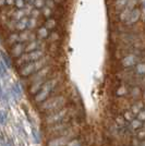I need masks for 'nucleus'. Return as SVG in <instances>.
I'll list each match as a JSON object with an SVG mask.
<instances>
[{
  "label": "nucleus",
  "mask_w": 145,
  "mask_h": 146,
  "mask_svg": "<svg viewBox=\"0 0 145 146\" xmlns=\"http://www.w3.org/2000/svg\"><path fill=\"white\" fill-rule=\"evenodd\" d=\"M3 42L10 47H12L13 45H15V44L20 43V32H11V33H9L3 38Z\"/></svg>",
  "instance_id": "nucleus-11"
},
{
  "label": "nucleus",
  "mask_w": 145,
  "mask_h": 146,
  "mask_svg": "<svg viewBox=\"0 0 145 146\" xmlns=\"http://www.w3.org/2000/svg\"><path fill=\"white\" fill-rule=\"evenodd\" d=\"M128 97L130 98V100L134 103L141 99V97H143V93H142V88L140 86H131L130 88V93L128 95Z\"/></svg>",
  "instance_id": "nucleus-10"
},
{
  "label": "nucleus",
  "mask_w": 145,
  "mask_h": 146,
  "mask_svg": "<svg viewBox=\"0 0 145 146\" xmlns=\"http://www.w3.org/2000/svg\"><path fill=\"white\" fill-rule=\"evenodd\" d=\"M37 19L36 18H31L29 17V26H27V30L34 31L37 30Z\"/></svg>",
  "instance_id": "nucleus-26"
},
{
  "label": "nucleus",
  "mask_w": 145,
  "mask_h": 146,
  "mask_svg": "<svg viewBox=\"0 0 145 146\" xmlns=\"http://www.w3.org/2000/svg\"><path fill=\"white\" fill-rule=\"evenodd\" d=\"M61 79H62L61 72H58L57 74H55V75H51V76L46 81V83L43 85L42 90L34 96V102L36 104H38V105H41V104L44 103L45 100H47V99L50 97L53 91L56 88V86L59 85L61 82H62ZM38 105H37V106H38Z\"/></svg>",
  "instance_id": "nucleus-1"
},
{
  "label": "nucleus",
  "mask_w": 145,
  "mask_h": 146,
  "mask_svg": "<svg viewBox=\"0 0 145 146\" xmlns=\"http://www.w3.org/2000/svg\"><path fill=\"white\" fill-rule=\"evenodd\" d=\"M59 39H60V34H59V32H57V31H55L53 32L48 37V40L49 44L51 43H57V42H59Z\"/></svg>",
  "instance_id": "nucleus-24"
},
{
  "label": "nucleus",
  "mask_w": 145,
  "mask_h": 146,
  "mask_svg": "<svg viewBox=\"0 0 145 146\" xmlns=\"http://www.w3.org/2000/svg\"><path fill=\"white\" fill-rule=\"evenodd\" d=\"M68 97L65 94H61L58 96H51L49 97L47 100H45L44 103H42L41 105H38V109L41 112H53L56 110H59L63 107L68 106Z\"/></svg>",
  "instance_id": "nucleus-2"
},
{
  "label": "nucleus",
  "mask_w": 145,
  "mask_h": 146,
  "mask_svg": "<svg viewBox=\"0 0 145 146\" xmlns=\"http://www.w3.org/2000/svg\"><path fill=\"white\" fill-rule=\"evenodd\" d=\"M46 1L47 0H35V2H34V8H36V9H39V10H42L44 7L46 6Z\"/></svg>",
  "instance_id": "nucleus-29"
},
{
  "label": "nucleus",
  "mask_w": 145,
  "mask_h": 146,
  "mask_svg": "<svg viewBox=\"0 0 145 146\" xmlns=\"http://www.w3.org/2000/svg\"><path fill=\"white\" fill-rule=\"evenodd\" d=\"M14 3H15V0H6V6L14 7Z\"/></svg>",
  "instance_id": "nucleus-33"
},
{
  "label": "nucleus",
  "mask_w": 145,
  "mask_h": 146,
  "mask_svg": "<svg viewBox=\"0 0 145 146\" xmlns=\"http://www.w3.org/2000/svg\"><path fill=\"white\" fill-rule=\"evenodd\" d=\"M27 26H29V17L22 19V20H19L17 22L15 31L17 32H23V31L27 30Z\"/></svg>",
  "instance_id": "nucleus-18"
},
{
  "label": "nucleus",
  "mask_w": 145,
  "mask_h": 146,
  "mask_svg": "<svg viewBox=\"0 0 145 146\" xmlns=\"http://www.w3.org/2000/svg\"><path fill=\"white\" fill-rule=\"evenodd\" d=\"M42 15V10H39V9H36V8H34L33 10H32V12H31V18H36L38 19L39 17Z\"/></svg>",
  "instance_id": "nucleus-30"
},
{
  "label": "nucleus",
  "mask_w": 145,
  "mask_h": 146,
  "mask_svg": "<svg viewBox=\"0 0 145 146\" xmlns=\"http://www.w3.org/2000/svg\"><path fill=\"white\" fill-rule=\"evenodd\" d=\"M26 6H27V1H25V0H15L14 7L17 9H24Z\"/></svg>",
  "instance_id": "nucleus-28"
},
{
  "label": "nucleus",
  "mask_w": 145,
  "mask_h": 146,
  "mask_svg": "<svg viewBox=\"0 0 145 146\" xmlns=\"http://www.w3.org/2000/svg\"><path fill=\"white\" fill-rule=\"evenodd\" d=\"M130 88H131V86L128 85L126 82H122L120 85L117 87L115 92L116 97H128V95L130 93Z\"/></svg>",
  "instance_id": "nucleus-12"
},
{
  "label": "nucleus",
  "mask_w": 145,
  "mask_h": 146,
  "mask_svg": "<svg viewBox=\"0 0 145 146\" xmlns=\"http://www.w3.org/2000/svg\"><path fill=\"white\" fill-rule=\"evenodd\" d=\"M44 57H45V51L44 50H36V51H32V52H25L24 55H22L21 57H19L18 59H15L14 64L18 68H20L26 64V63L41 60Z\"/></svg>",
  "instance_id": "nucleus-4"
},
{
  "label": "nucleus",
  "mask_w": 145,
  "mask_h": 146,
  "mask_svg": "<svg viewBox=\"0 0 145 146\" xmlns=\"http://www.w3.org/2000/svg\"><path fill=\"white\" fill-rule=\"evenodd\" d=\"M48 52H49V55L53 56V57H56V56L59 55V52H60V45H59V42L48 44Z\"/></svg>",
  "instance_id": "nucleus-17"
},
{
  "label": "nucleus",
  "mask_w": 145,
  "mask_h": 146,
  "mask_svg": "<svg viewBox=\"0 0 145 146\" xmlns=\"http://www.w3.org/2000/svg\"><path fill=\"white\" fill-rule=\"evenodd\" d=\"M143 99L145 100V88H144V91H143Z\"/></svg>",
  "instance_id": "nucleus-37"
},
{
  "label": "nucleus",
  "mask_w": 145,
  "mask_h": 146,
  "mask_svg": "<svg viewBox=\"0 0 145 146\" xmlns=\"http://www.w3.org/2000/svg\"><path fill=\"white\" fill-rule=\"evenodd\" d=\"M25 48H26V43H18L10 47V55L14 59H18L19 57L25 54Z\"/></svg>",
  "instance_id": "nucleus-7"
},
{
  "label": "nucleus",
  "mask_w": 145,
  "mask_h": 146,
  "mask_svg": "<svg viewBox=\"0 0 145 146\" xmlns=\"http://www.w3.org/2000/svg\"><path fill=\"white\" fill-rule=\"evenodd\" d=\"M46 7H48L50 9L55 10V9L57 8V5H56V2H55L54 0H47V1H46Z\"/></svg>",
  "instance_id": "nucleus-31"
},
{
  "label": "nucleus",
  "mask_w": 145,
  "mask_h": 146,
  "mask_svg": "<svg viewBox=\"0 0 145 146\" xmlns=\"http://www.w3.org/2000/svg\"><path fill=\"white\" fill-rule=\"evenodd\" d=\"M50 59L51 57L50 56H45L43 59L41 60L34 61V62H30V63H26L24 66L19 68V74L21 78H29L31 75L35 74L36 72H38L39 70H42L43 68L47 67L48 64H50Z\"/></svg>",
  "instance_id": "nucleus-3"
},
{
  "label": "nucleus",
  "mask_w": 145,
  "mask_h": 146,
  "mask_svg": "<svg viewBox=\"0 0 145 146\" xmlns=\"http://www.w3.org/2000/svg\"><path fill=\"white\" fill-rule=\"evenodd\" d=\"M11 58H12L11 55H10V54H7V51H5V50L1 51V60L6 63V66L9 68V69H11L13 64V61Z\"/></svg>",
  "instance_id": "nucleus-19"
},
{
  "label": "nucleus",
  "mask_w": 145,
  "mask_h": 146,
  "mask_svg": "<svg viewBox=\"0 0 145 146\" xmlns=\"http://www.w3.org/2000/svg\"><path fill=\"white\" fill-rule=\"evenodd\" d=\"M141 17H142V11H141V8L136 7L135 9H133L130 15H129V19L127 20L126 24L127 25H133L135 23H138L140 20H141Z\"/></svg>",
  "instance_id": "nucleus-8"
},
{
  "label": "nucleus",
  "mask_w": 145,
  "mask_h": 146,
  "mask_svg": "<svg viewBox=\"0 0 145 146\" xmlns=\"http://www.w3.org/2000/svg\"><path fill=\"white\" fill-rule=\"evenodd\" d=\"M140 0H129L128 1V5H127V9H130V10H133V9H135L138 5H139Z\"/></svg>",
  "instance_id": "nucleus-27"
},
{
  "label": "nucleus",
  "mask_w": 145,
  "mask_h": 146,
  "mask_svg": "<svg viewBox=\"0 0 145 146\" xmlns=\"http://www.w3.org/2000/svg\"><path fill=\"white\" fill-rule=\"evenodd\" d=\"M130 109H131V111H132L135 116H138V115H139L142 110L145 109L144 102H142V100L134 102V103H132V105H131V108H130Z\"/></svg>",
  "instance_id": "nucleus-15"
},
{
  "label": "nucleus",
  "mask_w": 145,
  "mask_h": 146,
  "mask_svg": "<svg viewBox=\"0 0 145 146\" xmlns=\"http://www.w3.org/2000/svg\"><path fill=\"white\" fill-rule=\"evenodd\" d=\"M35 33H36V35H37V39H41V40H46V39H48L49 35H50L49 30L46 26H44V25H41L36 30Z\"/></svg>",
  "instance_id": "nucleus-13"
},
{
  "label": "nucleus",
  "mask_w": 145,
  "mask_h": 146,
  "mask_svg": "<svg viewBox=\"0 0 145 146\" xmlns=\"http://www.w3.org/2000/svg\"><path fill=\"white\" fill-rule=\"evenodd\" d=\"M0 6L1 7L6 6V0H0Z\"/></svg>",
  "instance_id": "nucleus-36"
},
{
  "label": "nucleus",
  "mask_w": 145,
  "mask_h": 146,
  "mask_svg": "<svg viewBox=\"0 0 145 146\" xmlns=\"http://www.w3.org/2000/svg\"><path fill=\"white\" fill-rule=\"evenodd\" d=\"M10 93H11V96H12L14 99H17L19 100L20 98L22 97V94H23V92H22V87H21V84L20 83H14L11 87V90H10Z\"/></svg>",
  "instance_id": "nucleus-14"
},
{
  "label": "nucleus",
  "mask_w": 145,
  "mask_h": 146,
  "mask_svg": "<svg viewBox=\"0 0 145 146\" xmlns=\"http://www.w3.org/2000/svg\"><path fill=\"white\" fill-rule=\"evenodd\" d=\"M134 73H135V75L144 76L145 75V62H139V63L134 67Z\"/></svg>",
  "instance_id": "nucleus-22"
},
{
  "label": "nucleus",
  "mask_w": 145,
  "mask_h": 146,
  "mask_svg": "<svg viewBox=\"0 0 145 146\" xmlns=\"http://www.w3.org/2000/svg\"><path fill=\"white\" fill-rule=\"evenodd\" d=\"M53 64H48L47 67L43 68L42 70H39L38 72H36L35 74H33V75H31L30 79H29V83L32 84V83H34V82H36V81H39V80L42 79H45V78H47L49 76L50 74H51V69H53Z\"/></svg>",
  "instance_id": "nucleus-6"
},
{
  "label": "nucleus",
  "mask_w": 145,
  "mask_h": 146,
  "mask_svg": "<svg viewBox=\"0 0 145 146\" xmlns=\"http://www.w3.org/2000/svg\"><path fill=\"white\" fill-rule=\"evenodd\" d=\"M25 1H27V0H25Z\"/></svg>",
  "instance_id": "nucleus-39"
},
{
  "label": "nucleus",
  "mask_w": 145,
  "mask_h": 146,
  "mask_svg": "<svg viewBox=\"0 0 145 146\" xmlns=\"http://www.w3.org/2000/svg\"><path fill=\"white\" fill-rule=\"evenodd\" d=\"M144 8H145V2H144Z\"/></svg>",
  "instance_id": "nucleus-38"
},
{
  "label": "nucleus",
  "mask_w": 145,
  "mask_h": 146,
  "mask_svg": "<svg viewBox=\"0 0 145 146\" xmlns=\"http://www.w3.org/2000/svg\"><path fill=\"white\" fill-rule=\"evenodd\" d=\"M42 15L45 19L53 18V15H54V10H53V9H50V8H48V7L45 6L42 9Z\"/></svg>",
  "instance_id": "nucleus-23"
},
{
  "label": "nucleus",
  "mask_w": 145,
  "mask_h": 146,
  "mask_svg": "<svg viewBox=\"0 0 145 146\" xmlns=\"http://www.w3.org/2000/svg\"><path fill=\"white\" fill-rule=\"evenodd\" d=\"M128 1L129 0H115L114 1V10H115V12L119 14L127 7Z\"/></svg>",
  "instance_id": "nucleus-16"
},
{
  "label": "nucleus",
  "mask_w": 145,
  "mask_h": 146,
  "mask_svg": "<svg viewBox=\"0 0 145 146\" xmlns=\"http://www.w3.org/2000/svg\"><path fill=\"white\" fill-rule=\"evenodd\" d=\"M44 26H46L49 31H54L56 30L57 25H58V22L55 18H49V19H45V22H44Z\"/></svg>",
  "instance_id": "nucleus-20"
},
{
  "label": "nucleus",
  "mask_w": 145,
  "mask_h": 146,
  "mask_svg": "<svg viewBox=\"0 0 145 146\" xmlns=\"http://www.w3.org/2000/svg\"><path fill=\"white\" fill-rule=\"evenodd\" d=\"M143 123H144L143 121H141L138 118H135L133 121L130 122V125H129V127H130V129H131L132 131L138 132L139 130H141V129L143 128Z\"/></svg>",
  "instance_id": "nucleus-21"
},
{
  "label": "nucleus",
  "mask_w": 145,
  "mask_h": 146,
  "mask_svg": "<svg viewBox=\"0 0 145 146\" xmlns=\"http://www.w3.org/2000/svg\"><path fill=\"white\" fill-rule=\"evenodd\" d=\"M123 117H124V119H126V121H127V122L133 121V120L136 118V116H135L132 111H131V109L126 110V111L123 112Z\"/></svg>",
  "instance_id": "nucleus-25"
},
{
  "label": "nucleus",
  "mask_w": 145,
  "mask_h": 146,
  "mask_svg": "<svg viewBox=\"0 0 145 146\" xmlns=\"http://www.w3.org/2000/svg\"><path fill=\"white\" fill-rule=\"evenodd\" d=\"M45 47V43L41 39H35L33 42L26 43V48L25 52H32V51H36V50H43Z\"/></svg>",
  "instance_id": "nucleus-9"
},
{
  "label": "nucleus",
  "mask_w": 145,
  "mask_h": 146,
  "mask_svg": "<svg viewBox=\"0 0 145 146\" xmlns=\"http://www.w3.org/2000/svg\"><path fill=\"white\" fill-rule=\"evenodd\" d=\"M5 120H6V113L2 111V112H1V122L5 123Z\"/></svg>",
  "instance_id": "nucleus-34"
},
{
  "label": "nucleus",
  "mask_w": 145,
  "mask_h": 146,
  "mask_svg": "<svg viewBox=\"0 0 145 146\" xmlns=\"http://www.w3.org/2000/svg\"><path fill=\"white\" fill-rule=\"evenodd\" d=\"M136 118L139 119V120H141V121H143L145 122V109H143L141 112H140L139 115L136 116Z\"/></svg>",
  "instance_id": "nucleus-32"
},
{
  "label": "nucleus",
  "mask_w": 145,
  "mask_h": 146,
  "mask_svg": "<svg viewBox=\"0 0 145 146\" xmlns=\"http://www.w3.org/2000/svg\"><path fill=\"white\" fill-rule=\"evenodd\" d=\"M54 1L56 2V5H57V6H59V5H61V3L63 2V0H54Z\"/></svg>",
  "instance_id": "nucleus-35"
},
{
  "label": "nucleus",
  "mask_w": 145,
  "mask_h": 146,
  "mask_svg": "<svg viewBox=\"0 0 145 146\" xmlns=\"http://www.w3.org/2000/svg\"><path fill=\"white\" fill-rule=\"evenodd\" d=\"M139 62H141L138 56L135 54H130V55L123 57L122 59H120V66L122 69H128V68H134Z\"/></svg>",
  "instance_id": "nucleus-5"
}]
</instances>
